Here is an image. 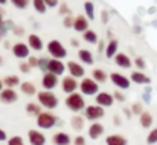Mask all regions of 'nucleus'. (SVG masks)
<instances>
[{"label": "nucleus", "instance_id": "1", "mask_svg": "<svg viewBox=\"0 0 157 145\" xmlns=\"http://www.w3.org/2000/svg\"><path fill=\"white\" fill-rule=\"evenodd\" d=\"M66 107L70 110V112H81V110H86V99H84V95L82 93H72V95H67L66 98Z\"/></svg>", "mask_w": 157, "mask_h": 145}, {"label": "nucleus", "instance_id": "22", "mask_svg": "<svg viewBox=\"0 0 157 145\" xmlns=\"http://www.w3.org/2000/svg\"><path fill=\"white\" fill-rule=\"evenodd\" d=\"M78 58L82 64H87V66H92L95 63V58H93V53L89 50V49H79L78 50Z\"/></svg>", "mask_w": 157, "mask_h": 145}, {"label": "nucleus", "instance_id": "9", "mask_svg": "<svg viewBox=\"0 0 157 145\" xmlns=\"http://www.w3.org/2000/svg\"><path fill=\"white\" fill-rule=\"evenodd\" d=\"M78 87H79V84H78L76 78H73V76H70V75H67V76H64V78L61 80V89H63L64 93L72 95V93L76 92Z\"/></svg>", "mask_w": 157, "mask_h": 145}, {"label": "nucleus", "instance_id": "54", "mask_svg": "<svg viewBox=\"0 0 157 145\" xmlns=\"http://www.w3.org/2000/svg\"><path fill=\"white\" fill-rule=\"evenodd\" d=\"M114 124H116V125H121V119H119V116H114Z\"/></svg>", "mask_w": 157, "mask_h": 145}, {"label": "nucleus", "instance_id": "34", "mask_svg": "<svg viewBox=\"0 0 157 145\" xmlns=\"http://www.w3.org/2000/svg\"><path fill=\"white\" fill-rule=\"evenodd\" d=\"M147 144L148 145H156L157 144V128H153L148 136H147Z\"/></svg>", "mask_w": 157, "mask_h": 145}, {"label": "nucleus", "instance_id": "56", "mask_svg": "<svg viewBox=\"0 0 157 145\" xmlns=\"http://www.w3.org/2000/svg\"><path fill=\"white\" fill-rule=\"evenodd\" d=\"M6 3H8V0H0V5H2V6H5Z\"/></svg>", "mask_w": 157, "mask_h": 145}, {"label": "nucleus", "instance_id": "26", "mask_svg": "<svg viewBox=\"0 0 157 145\" xmlns=\"http://www.w3.org/2000/svg\"><path fill=\"white\" fill-rule=\"evenodd\" d=\"M3 84H5L6 89H14V87L20 86L21 83H20V78L17 75H6L3 78Z\"/></svg>", "mask_w": 157, "mask_h": 145}, {"label": "nucleus", "instance_id": "38", "mask_svg": "<svg viewBox=\"0 0 157 145\" xmlns=\"http://www.w3.org/2000/svg\"><path fill=\"white\" fill-rule=\"evenodd\" d=\"M73 23H75V17H72V15H67L63 20V26L64 28H73Z\"/></svg>", "mask_w": 157, "mask_h": 145}, {"label": "nucleus", "instance_id": "49", "mask_svg": "<svg viewBox=\"0 0 157 145\" xmlns=\"http://www.w3.org/2000/svg\"><path fill=\"white\" fill-rule=\"evenodd\" d=\"M3 141H8V135H6L5 130L0 128V142H3Z\"/></svg>", "mask_w": 157, "mask_h": 145}, {"label": "nucleus", "instance_id": "24", "mask_svg": "<svg viewBox=\"0 0 157 145\" xmlns=\"http://www.w3.org/2000/svg\"><path fill=\"white\" fill-rule=\"evenodd\" d=\"M117 49H119V41L117 40H110L107 48H105V57L107 58H114L119 53Z\"/></svg>", "mask_w": 157, "mask_h": 145}, {"label": "nucleus", "instance_id": "57", "mask_svg": "<svg viewBox=\"0 0 157 145\" xmlns=\"http://www.w3.org/2000/svg\"><path fill=\"white\" fill-rule=\"evenodd\" d=\"M0 66H3V60H2V57H0Z\"/></svg>", "mask_w": 157, "mask_h": 145}, {"label": "nucleus", "instance_id": "37", "mask_svg": "<svg viewBox=\"0 0 157 145\" xmlns=\"http://www.w3.org/2000/svg\"><path fill=\"white\" fill-rule=\"evenodd\" d=\"M6 145H25V141L21 136H12L8 139V144Z\"/></svg>", "mask_w": 157, "mask_h": 145}, {"label": "nucleus", "instance_id": "27", "mask_svg": "<svg viewBox=\"0 0 157 145\" xmlns=\"http://www.w3.org/2000/svg\"><path fill=\"white\" fill-rule=\"evenodd\" d=\"M92 78L99 84V83H107L108 75H107V72H105L104 69H93V72H92Z\"/></svg>", "mask_w": 157, "mask_h": 145}, {"label": "nucleus", "instance_id": "25", "mask_svg": "<svg viewBox=\"0 0 157 145\" xmlns=\"http://www.w3.org/2000/svg\"><path fill=\"white\" fill-rule=\"evenodd\" d=\"M20 92H21L23 95H26V96H32V95L37 93V89H35L34 83H31V81H23V83L20 84Z\"/></svg>", "mask_w": 157, "mask_h": 145}, {"label": "nucleus", "instance_id": "41", "mask_svg": "<svg viewBox=\"0 0 157 145\" xmlns=\"http://www.w3.org/2000/svg\"><path fill=\"white\" fill-rule=\"evenodd\" d=\"M48 64H49V58H40V63H38V67L44 72H48Z\"/></svg>", "mask_w": 157, "mask_h": 145}, {"label": "nucleus", "instance_id": "12", "mask_svg": "<svg viewBox=\"0 0 157 145\" xmlns=\"http://www.w3.org/2000/svg\"><path fill=\"white\" fill-rule=\"evenodd\" d=\"M58 83H59L58 76H56V75H53V73H51V72H46V73L43 75L41 86H43V89H44V90H49V92H52L53 89L58 86Z\"/></svg>", "mask_w": 157, "mask_h": 145}, {"label": "nucleus", "instance_id": "14", "mask_svg": "<svg viewBox=\"0 0 157 145\" xmlns=\"http://www.w3.org/2000/svg\"><path fill=\"white\" fill-rule=\"evenodd\" d=\"M18 101V95L14 89H3L0 92V102L2 104H14Z\"/></svg>", "mask_w": 157, "mask_h": 145}, {"label": "nucleus", "instance_id": "10", "mask_svg": "<svg viewBox=\"0 0 157 145\" xmlns=\"http://www.w3.org/2000/svg\"><path fill=\"white\" fill-rule=\"evenodd\" d=\"M67 70H69V75L73 76V78H82L86 75V69L81 63H76V61H69L67 64Z\"/></svg>", "mask_w": 157, "mask_h": 145}, {"label": "nucleus", "instance_id": "3", "mask_svg": "<svg viewBox=\"0 0 157 145\" xmlns=\"http://www.w3.org/2000/svg\"><path fill=\"white\" fill-rule=\"evenodd\" d=\"M46 49H48L49 55L55 60H63V58L67 57V49L64 48V45L59 40H51L46 45Z\"/></svg>", "mask_w": 157, "mask_h": 145}, {"label": "nucleus", "instance_id": "21", "mask_svg": "<svg viewBox=\"0 0 157 145\" xmlns=\"http://www.w3.org/2000/svg\"><path fill=\"white\" fill-rule=\"evenodd\" d=\"M53 145H70L72 144V139L69 136V133H64V131H58L55 133L52 138Z\"/></svg>", "mask_w": 157, "mask_h": 145}, {"label": "nucleus", "instance_id": "15", "mask_svg": "<svg viewBox=\"0 0 157 145\" xmlns=\"http://www.w3.org/2000/svg\"><path fill=\"white\" fill-rule=\"evenodd\" d=\"M28 139L31 145H46V136L40 130H29Z\"/></svg>", "mask_w": 157, "mask_h": 145}, {"label": "nucleus", "instance_id": "33", "mask_svg": "<svg viewBox=\"0 0 157 145\" xmlns=\"http://www.w3.org/2000/svg\"><path fill=\"white\" fill-rule=\"evenodd\" d=\"M32 5H34V9L40 14H44L48 11V6H46V2L44 0H32Z\"/></svg>", "mask_w": 157, "mask_h": 145}, {"label": "nucleus", "instance_id": "4", "mask_svg": "<svg viewBox=\"0 0 157 145\" xmlns=\"http://www.w3.org/2000/svg\"><path fill=\"white\" fill-rule=\"evenodd\" d=\"M79 90L86 96H96L99 93V86L93 78H82L79 83Z\"/></svg>", "mask_w": 157, "mask_h": 145}, {"label": "nucleus", "instance_id": "20", "mask_svg": "<svg viewBox=\"0 0 157 145\" xmlns=\"http://www.w3.org/2000/svg\"><path fill=\"white\" fill-rule=\"evenodd\" d=\"M104 131H105V128L101 122H93V124L89 127V136H90V139H98V138H101V136L104 135Z\"/></svg>", "mask_w": 157, "mask_h": 145}, {"label": "nucleus", "instance_id": "30", "mask_svg": "<svg viewBox=\"0 0 157 145\" xmlns=\"http://www.w3.org/2000/svg\"><path fill=\"white\" fill-rule=\"evenodd\" d=\"M139 121H140V125L144 127V128H150L151 125H153V115L150 113V112H144L142 115H140V118H139Z\"/></svg>", "mask_w": 157, "mask_h": 145}, {"label": "nucleus", "instance_id": "2", "mask_svg": "<svg viewBox=\"0 0 157 145\" xmlns=\"http://www.w3.org/2000/svg\"><path fill=\"white\" fill-rule=\"evenodd\" d=\"M37 98H38V104L41 105V107H44V108H48V110H53V108H56L58 107V96L52 93V92H49V90H41L40 93H37Z\"/></svg>", "mask_w": 157, "mask_h": 145}, {"label": "nucleus", "instance_id": "45", "mask_svg": "<svg viewBox=\"0 0 157 145\" xmlns=\"http://www.w3.org/2000/svg\"><path fill=\"white\" fill-rule=\"evenodd\" d=\"M6 32V25H5V20H3V12L0 11V34L3 35Z\"/></svg>", "mask_w": 157, "mask_h": 145}, {"label": "nucleus", "instance_id": "17", "mask_svg": "<svg viewBox=\"0 0 157 145\" xmlns=\"http://www.w3.org/2000/svg\"><path fill=\"white\" fill-rule=\"evenodd\" d=\"M28 46L31 50H35V52H38V50H43L44 48V43H43V40L37 35V34H31L29 37H28Z\"/></svg>", "mask_w": 157, "mask_h": 145}, {"label": "nucleus", "instance_id": "8", "mask_svg": "<svg viewBox=\"0 0 157 145\" xmlns=\"http://www.w3.org/2000/svg\"><path fill=\"white\" fill-rule=\"evenodd\" d=\"M11 50H12L14 57L18 58V60H26V58L31 57V49H29V46H28L26 43H23V41L15 43V45L11 48Z\"/></svg>", "mask_w": 157, "mask_h": 145}, {"label": "nucleus", "instance_id": "28", "mask_svg": "<svg viewBox=\"0 0 157 145\" xmlns=\"http://www.w3.org/2000/svg\"><path fill=\"white\" fill-rule=\"evenodd\" d=\"M26 112H28V115L35 116V118H38V116L43 113V112H41V105L37 104V102H29V104H26Z\"/></svg>", "mask_w": 157, "mask_h": 145}, {"label": "nucleus", "instance_id": "31", "mask_svg": "<svg viewBox=\"0 0 157 145\" xmlns=\"http://www.w3.org/2000/svg\"><path fill=\"white\" fill-rule=\"evenodd\" d=\"M82 40H84L86 43L95 45V43H98V35H96V32H95L93 29H89V31H86V32L82 34Z\"/></svg>", "mask_w": 157, "mask_h": 145}, {"label": "nucleus", "instance_id": "5", "mask_svg": "<svg viewBox=\"0 0 157 145\" xmlns=\"http://www.w3.org/2000/svg\"><path fill=\"white\" fill-rule=\"evenodd\" d=\"M58 124V116H55L52 112H43L37 118V125L43 130H49Z\"/></svg>", "mask_w": 157, "mask_h": 145}, {"label": "nucleus", "instance_id": "47", "mask_svg": "<svg viewBox=\"0 0 157 145\" xmlns=\"http://www.w3.org/2000/svg\"><path fill=\"white\" fill-rule=\"evenodd\" d=\"M46 2V6L48 8H56L59 6V0H44Z\"/></svg>", "mask_w": 157, "mask_h": 145}, {"label": "nucleus", "instance_id": "46", "mask_svg": "<svg viewBox=\"0 0 157 145\" xmlns=\"http://www.w3.org/2000/svg\"><path fill=\"white\" fill-rule=\"evenodd\" d=\"M73 145H86V138L84 136H76L73 139Z\"/></svg>", "mask_w": 157, "mask_h": 145}, {"label": "nucleus", "instance_id": "40", "mask_svg": "<svg viewBox=\"0 0 157 145\" xmlns=\"http://www.w3.org/2000/svg\"><path fill=\"white\" fill-rule=\"evenodd\" d=\"M59 14H61V15H64V17L70 15V8H69L66 3H61V5H59Z\"/></svg>", "mask_w": 157, "mask_h": 145}, {"label": "nucleus", "instance_id": "16", "mask_svg": "<svg viewBox=\"0 0 157 145\" xmlns=\"http://www.w3.org/2000/svg\"><path fill=\"white\" fill-rule=\"evenodd\" d=\"M73 29L76 32H86L89 31V18L86 15H76L75 17V23H73Z\"/></svg>", "mask_w": 157, "mask_h": 145}, {"label": "nucleus", "instance_id": "39", "mask_svg": "<svg viewBox=\"0 0 157 145\" xmlns=\"http://www.w3.org/2000/svg\"><path fill=\"white\" fill-rule=\"evenodd\" d=\"M18 69H20V72H21V73H29L32 67L29 66V63H28V61H21V63L18 64Z\"/></svg>", "mask_w": 157, "mask_h": 145}, {"label": "nucleus", "instance_id": "48", "mask_svg": "<svg viewBox=\"0 0 157 145\" xmlns=\"http://www.w3.org/2000/svg\"><path fill=\"white\" fill-rule=\"evenodd\" d=\"M14 34H15L17 37H21V35L25 34V29H23L21 26H14Z\"/></svg>", "mask_w": 157, "mask_h": 145}, {"label": "nucleus", "instance_id": "7", "mask_svg": "<svg viewBox=\"0 0 157 145\" xmlns=\"http://www.w3.org/2000/svg\"><path fill=\"white\" fill-rule=\"evenodd\" d=\"M110 81H111L117 89H121V90H127V89H130V86H131V80H130L128 76L122 75V73H117V72H111Z\"/></svg>", "mask_w": 157, "mask_h": 145}, {"label": "nucleus", "instance_id": "35", "mask_svg": "<svg viewBox=\"0 0 157 145\" xmlns=\"http://www.w3.org/2000/svg\"><path fill=\"white\" fill-rule=\"evenodd\" d=\"M131 113L133 115H142L144 113V105H142V102H133V105H131Z\"/></svg>", "mask_w": 157, "mask_h": 145}, {"label": "nucleus", "instance_id": "51", "mask_svg": "<svg viewBox=\"0 0 157 145\" xmlns=\"http://www.w3.org/2000/svg\"><path fill=\"white\" fill-rule=\"evenodd\" d=\"M70 43H72V46H73V48H78V46H79V41H78V40H75V38H72V40H70Z\"/></svg>", "mask_w": 157, "mask_h": 145}, {"label": "nucleus", "instance_id": "55", "mask_svg": "<svg viewBox=\"0 0 157 145\" xmlns=\"http://www.w3.org/2000/svg\"><path fill=\"white\" fill-rule=\"evenodd\" d=\"M3 86H5V84H3V80H2V78H0V92H2V90H3Z\"/></svg>", "mask_w": 157, "mask_h": 145}, {"label": "nucleus", "instance_id": "44", "mask_svg": "<svg viewBox=\"0 0 157 145\" xmlns=\"http://www.w3.org/2000/svg\"><path fill=\"white\" fill-rule=\"evenodd\" d=\"M113 98H114V101H119V102H124V101H125V95L121 93L119 90H116V92L113 93Z\"/></svg>", "mask_w": 157, "mask_h": 145}, {"label": "nucleus", "instance_id": "29", "mask_svg": "<svg viewBox=\"0 0 157 145\" xmlns=\"http://www.w3.org/2000/svg\"><path fill=\"white\" fill-rule=\"evenodd\" d=\"M70 125H72V128H73L75 131H81V130L84 128V118L79 116V115L72 116V119H70Z\"/></svg>", "mask_w": 157, "mask_h": 145}, {"label": "nucleus", "instance_id": "58", "mask_svg": "<svg viewBox=\"0 0 157 145\" xmlns=\"http://www.w3.org/2000/svg\"><path fill=\"white\" fill-rule=\"evenodd\" d=\"M0 37H2V34H0Z\"/></svg>", "mask_w": 157, "mask_h": 145}, {"label": "nucleus", "instance_id": "18", "mask_svg": "<svg viewBox=\"0 0 157 145\" xmlns=\"http://www.w3.org/2000/svg\"><path fill=\"white\" fill-rule=\"evenodd\" d=\"M114 63H116V66H119V67H122V69H130L131 67V58L127 55V53H124V52H119L116 57H114Z\"/></svg>", "mask_w": 157, "mask_h": 145}, {"label": "nucleus", "instance_id": "36", "mask_svg": "<svg viewBox=\"0 0 157 145\" xmlns=\"http://www.w3.org/2000/svg\"><path fill=\"white\" fill-rule=\"evenodd\" d=\"M9 2H11L17 9H25V8L29 5V2H31V0H9Z\"/></svg>", "mask_w": 157, "mask_h": 145}, {"label": "nucleus", "instance_id": "11", "mask_svg": "<svg viewBox=\"0 0 157 145\" xmlns=\"http://www.w3.org/2000/svg\"><path fill=\"white\" fill-rule=\"evenodd\" d=\"M64 70H67V66L61 61V60H55V58H51L49 60V64H48V72H51L53 75L59 76L64 73Z\"/></svg>", "mask_w": 157, "mask_h": 145}, {"label": "nucleus", "instance_id": "23", "mask_svg": "<svg viewBox=\"0 0 157 145\" xmlns=\"http://www.w3.org/2000/svg\"><path fill=\"white\" fill-rule=\"evenodd\" d=\"M105 145H128V141L122 135H110L105 138Z\"/></svg>", "mask_w": 157, "mask_h": 145}, {"label": "nucleus", "instance_id": "42", "mask_svg": "<svg viewBox=\"0 0 157 145\" xmlns=\"http://www.w3.org/2000/svg\"><path fill=\"white\" fill-rule=\"evenodd\" d=\"M134 64H136V67H137V69H140V70H142V69H145V60H144L142 57H137V58L134 60Z\"/></svg>", "mask_w": 157, "mask_h": 145}, {"label": "nucleus", "instance_id": "53", "mask_svg": "<svg viewBox=\"0 0 157 145\" xmlns=\"http://www.w3.org/2000/svg\"><path fill=\"white\" fill-rule=\"evenodd\" d=\"M124 113L127 115V118H130V116H131V110H128V108H124Z\"/></svg>", "mask_w": 157, "mask_h": 145}, {"label": "nucleus", "instance_id": "50", "mask_svg": "<svg viewBox=\"0 0 157 145\" xmlns=\"http://www.w3.org/2000/svg\"><path fill=\"white\" fill-rule=\"evenodd\" d=\"M105 48H107V46H105L104 43L101 41V43L98 45V52H99V53H101V52H105Z\"/></svg>", "mask_w": 157, "mask_h": 145}, {"label": "nucleus", "instance_id": "52", "mask_svg": "<svg viewBox=\"0 0 157 145\" xmlns=\"http://www.w3.org/2000/svg\"><path fill=\"white\" fill-rule=\"evenodd\" d=\"M102 17H104V20H102V22H104V23H108V14H107V12H102Z\"/></svg>", "mask_w": 157, "mask_h": 145}, {"label": "nucleus", "instance_id": "43", "mask_svg": "<svg viewBox=\"0 0 157 145\" xmlns=\"http://www.w3.org/2000/svg\"><path fill=\"white\" fill-rule=\"evenodd\" d=\"M28 63H29V66H31V67H38L40 60H38L37 57H29V58H28Z\"/></svg>", "mask_w": 157, "mask_h": 145}, {"label": "nucleus", "instance_id": "6", "mask_svg": "<svg viewBox=\"0 0 157 145\" xmlns=\"http://www.w3.org/2000/svg\"><path fill=\"white\" fill-rule=\"evenodd\" d=\"M104 115V108L99 107V105H87L86 110H84V118L89 119V121H93V122H98L99 119H102Z\"/></svg>", "mask_w": 157, "mask_h": 145}, {"label": "nucleus", "instance_id": "19", "mask_svg": "<svg viewBox=\"0 0 157 145\" xmlns=\"http://www.w3.org/2000/svg\"><path fill=\"white\" fill-rule=\"evenodd\" d=\"M130 80H131V83H136V84H150L151 83V78L147 76L142 70H134L130 75Z\"/></svg>", "mask_w": 157, "mask_h": 145}, {"label": "nucleus", "instance_id": "32", "mask_svg": "<svg viewBox=\"0 0 157 145\" xmlns=\"http://www.w3.org/2000/svg\"><path fill=\"white\" fill-rule=\"evenodd\" d=\"M84 11H86V17L89 20H95V5L93 2H84Z\"/></svg>", "mask_w": 157, "mask_h": 145}, {"label": "nucleus", "instance_id": "13", "mask_svg": "<svg viewBox=\"0 0 157 145\" xmlns=\"http://www.w3.org/2000/svg\"><path fill=\"white\" fill-rule=\"evenodd\" d=\"M95 101H96V105L102 107V108H107V107H111L113 102H114V98L111 93L108 92H99L96 96H95Z\"/></svg>", "mask_w": 157, "mask_h": 145}]
</instances>
